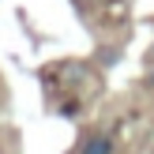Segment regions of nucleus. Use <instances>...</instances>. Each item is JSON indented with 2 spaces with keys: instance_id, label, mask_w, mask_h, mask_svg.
<instances>
[{
  "instance_id": "f257e3e1",
  "label": "nucleus",
  "mask_w": 154,
  "mask_h": 154,
  "mask_svg": "<svg viewBox=\"0 0 154 154\" xmlns=\"http://www.w3.org/2000/svg\"><path fill=\"white\" fill-rule=\"evenodd\" d=\"M79 154H113V139H109V135H90Z\"/></svg>"
},
{
  "instance_id": "f03ea898",
  "label": "nucleus",
  "mask_w": 154,
  "mask_h": 154,
  "mask_svg": "<svg viewBox=\"0 0 154 154\" xmlns=\"http://www.w3.org/2000/svg\"><path fill=\"white\" fill-rule=\"evenodd\" d=\"M150 83H154V75H150Z\"/></svg>"
}]
</instances>
